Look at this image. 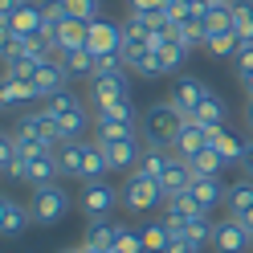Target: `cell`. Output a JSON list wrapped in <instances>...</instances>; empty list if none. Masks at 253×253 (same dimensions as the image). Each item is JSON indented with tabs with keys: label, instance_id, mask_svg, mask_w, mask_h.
<instances>
[{
	"label": "cell",
	"instance_id": "cell-17",
	"mask_svg": "<svg viewBox=\"0 0 253 253\" xmlns=\"http://www.w3.org/2000/svg\"><path fill=\"white\" fill-rule=\"evenodd\" d=\"M29 220H33V212H29L17 196H4V204H0V233H4L8 241L29 229Z\"/></svg>",
	"mask_w": 253,
	"mask_h": 253
},
{
	"label": "cell",
	"instance_id": "cell-45",
	"mask_svg": "<svg viewBox=\"0 0 253 253\" xmlns=\"http://www.w3.org/2000/svg\"><path fill=\"white\" fill-rule=\"evenodd\" d=\"M171 0H131V12H151V8H168Z\"/></svg>",
	"mask_w": 253,
	"mask_h": 253
},
{
	"label": "cell",
	"instance_id": "cell-18",
	"mask_svg": "<svg viewBox=\"0 0 253 253\" xmlns=\"http://www.w3.org/2000/svg\"><path fill=\"white\" fill-rule=\"evenodd\" d=\"M192 180H196L192 164L180 160V155H171V160H168V171H164V180H160V188H164V196H176V192H188V188H192Z\"/></svg>",
	"mask_w": 253,
	"mask_h": 253
},
{
	"label": "cell",
	"instance_id": "cell-43",
	"mask_svg": "<svg viewBox=\"0 0 253 253\" xmlns=\"http://www.w3.org/2000/svg\"><path fill=\"white\" fill-rule=\"evenodd\" d=\"M237 74H249L253 70V41H241V49H237Z\"/></svg>",
	"mask_w": 253,
	"mask_h": 253
},
{
	"label": "cell",
	"instance_id": "cell-36",
	"mask_svg": "<svg viewBox=\"0 0 253 253\" xmlns=\"http://www.w3.org/2000/svg\"><path fill=\"white\" fill-rule=\"evenodd\" d=\"M45 106H49V115H53V119H61V115H74V110H82V98H78L74 90H61V94H53V98H45Z\"/></svg>",
	"mask_w": 253,
	"mask_h": 253
},
{
	"label": "cell",
	"instance_id": "cell-15",
	"mask_svg": "<svg viewBox=\"0 0 253 253\" xmlns=\"http://www.w3.org/2000/svg\"><path fill=\"white\" fill-rule=\"evenodd\" d=\"M119 233H123V225H115L110 216H98V220H90L86 225V249H94V253H110L119 245Z\"/></svg>",
	"mask_w": 253,
	"mask_h": 253
},
{
	"label": "cell",
	"instance_id": "cell-5",
	"mask_svg": "<svg viewBox=\"0 0 253 253\" xmlns=\"http://www.w3.org/2000/svg\"><path fill=\"white\" fill-rule=\"evenodd\" d=\"M21 184L29 188H45V184H57L61 180V164H57V151H41V155H29L21 160Z\"/></svg>",
	"mask_w": 253,
	"mask_h": 253
},
{
	"label": "cell",
	"instance_id": "cell-27",
	"mask_svg": "<svg viewBox=\"0 0 253 253\" xmlns=\"http://www.w3.org/2000/svg\"><path fill=\"white\" fill-rule=\"evenodd\" d=\"M61 61H66L70 78H86V82H90V78H94V61H98V57H94V53L86 49V45H82V49H70V53H61Z\"/></svg>",
	"mask_w": 253,
	"mask_h": 253
},
{
	"label": "cell",
	"instance_id": "cell-11",
	"mask_svg": "<svg viewBox=\"0 0 253 253\" xmlns=\"http://www.w3.org/2000/svg\"><path fill=\"white\" fill-rule=\"evenodd\" d=\"M0 25H12V33H21V37L45 33V8H41V0H25L12 17H0Z\"/></svg>",
	"mask_w": 253,
	"mask_h": 253
},
{
	"label": "cell",
	"instance_id": "cell-26",
	"mask_svg": "<svg viewBox=\"0 0 253 253\" xmlns=\"http://www.w3.org/2000/svg\"><path fill=\"white\" fill-rule=\"evenodd\" d=\"M212 57H237L241 49V33L237 29H220V33H209V45H204Z\"/></svg>",
	"mask_w": 253,
	"mask_h": 253
},
{
	"label": "cell",
	"instance_id": "cell-24",
	"mask_svg": "<svg viewBox=\"0 0 253 253\" xmlns=\"http://www.w3.org/2000/svg\"><path fill=\"white\" fill-rule=\"evenodd\" d=\"M225 209H229V216H241L245 209H253V180L245 176V180H237V184H229V192H225Z\"/></svg>",
	"mask_w": 253,
	"mask_h": 253
},
{
	"label": "cell",
	"instance_id": "cell-3",
	"mask_svg": "<svg viewBox=\"0 0 253 253\" xmlns=\"http://www.w3.org/2000/svg\"><path fill=\"white\" fill-rule=\"evenodd\" d=\"M74 209L70 192L61 184H45V188H33L29 196V212H33V225H57L61 216Z\"/></svg>",
	"mask_w": 253,
	"mask_h": 253
},
{
	"label": "cell",
	"instance_id": "cell-10",
	"mask_svg": "<svg viewBox=\"0 0 253 253\" xmlns=\"http://www.w3.org/2000/svg\"><path fill=\"white\" fill-rule=\"evenodd\" d=\"M49 41H53V53L61 57V53H70V49H82V45L90 41V21H78V17H66L53 33H49Z\"/></svg>",
	"mask_w": 253,
	"mask_h": 253
},
{
	"label": "cell",
	"instance_id": "cell-32",
	"mask_svg": "<svg viewBox=\"0 0 253 253\" xmlns=\"http://www.w3.org/2000/svg\"><path fill=\"white\" fill-rule=\"evenodd\" d=\"M57 123H61V135H66V143H70V139H82V135L90 131V110L82 106V110H74V115H61Z\"/></svg>",
	"mask_w": 253,
	"mask_h": 253
},
{
	"label": "cell",
	"instance_id": "cell-49",
	"mask_svg": "<svg viewBox=\"0 0 253 253\" xmlns=\"http://www.w3.org/2000/svg\"><path fill=\"white\" fill-rule=\"evenodd\" d=\"M237 82H241V90L253 98V70H249V74H237Z\"/></svg>",
	"mask_w": 253,
	"mask_h": 253
},
{
	"label": "cell",
	"instance_id": "cell-13",
	"mask_svg": "<svg viewBox=\"0 0 253 253\" xmlns=\"http://www.w3.org/2000/svg\"><path fill=\"white\" fill-rule=\"evenodd\" d=\"M37 98V86L21 74H0V106L4 110H17V106H29Z\"/></svg>",
	"mask_w": 253,
	"mask_h": 253
},
{
	"label": "cell",
	"instance_id": "cell-50",
	"mask_svg": "<svg viewBox=\"0 0 253 253\" xmlns=\"http://www.w3.org/2000/svg\"><path fill=\"white\" fill-rule=\"evenodd\" d=\"M245 119H249V126H253V98H249V110H245Z\"/></svg>",
	"mask_w": 253,
	"mask_h": 253
},
{
	"label": "cell",
	"instance_id": "cell-33",
	"mask_svg": "<svg viewBox=\"0 0 253 253\" xmlns=\"http://www.w3.org/2000/svg\"><path fill=\"white\" fill-rule=\"evenodd\" d=\"M204 29H209V33H220V29H233V4H229V0H212L209 17H204Z\"/></svg>",
	"mask_w": 253,
	"mask_h": 253
},
{
	"label": "cell",
	"instance_id": "cell-2",
	"mask_svg": "<svg viewBox=\"0 0 253 253\" xmlns=\"http://www.w3.org/2000/svg\"><path fill=\"white\" fill-rule=\"evenodd\" d=\"M119 192H123V209L126 212H151V209H160V204L168 200L160 180L143 176V171H126V184L119 188Z\"/></svg>",
	"mask_w": 253,
	"mask_h": 253
},
{
	"label": "cell",
	"instance_id": "cell-37",
	"mask_svg": "<svg viewBox=\"0 0 253 253\" xmlns=\"http://www.w3.org/2000/svg\"><path fill=\"white\" fill-rule=\"evenodd\" d=\"M168 160H171L168 151H143V160H139V168H135V171H143V176H151V180H164Z\"/></svg>",
	"mask_w": 253,
	"mask_h": 253
},
{
	"label": "cell",
	"instance_id": "cell-52",
	"mask_svg": "<svg viewBox=\"0 0 253 253\" xmlns=\"http://www.w3.org/2000/svg\"><path fill=\"white\" fill-rule=\"evenodd\" d=\"M110 253H123V249H110Z\"/></svg>",
	"mask_w": 253,
	"mask_h": 253
},
{
	"label": "cell",
	"instance_id": "cell-9",
	"mask_svg": "<svg viewBox=\"0 0 253 253\" xmlns=\"http://www.w3.org/2000/svg\"><path fill=\"white\" fill-rule=\"evenodd\" d=\"M212 249H216V253H245V249H253V237L241 229V220L225 216V220H216V233H212Z\"/></svg>",
	"mask_w": 253,
	"mask_h": 253
},
{
	"label": "cell",
	"instance_id": "cell-16",
	"mask_svg": "<svg viewBox=\"0 0 253 253\" xmlns=\"http://www.w3.org/2000/svg\"><path fill=\"white\" fill-rule=\"evenodd\" d=\"M171 98H176V106L184 110L188 119H192V110H196L204 98H212V90L204 86L200 78H188V74H184V78H176V90H171Z\"/></svg>",
	"mask_w": 253,
	"mask_h": 253
},
{
	"label": "cell",
	"instance_id": "cell-35",
	"mask_svg": "<svg viewBox=\"0 0 253 253\" xmlns=\"http://www.w3.org/2000/svg\"><path fill=\"white\" fill-rule=\"evenodd\" d=\"M196 8H192V0H171L168 4V25L171 29H188V25H196Z\"/></svg>",
	"mask_w": 253,
	"mask_h": 253
},
{
	"label": "cell",
	"instance_id": "cell-14",
	"mask_svg": "<svg viewBox=\"0 0 253 253\" xmlns=\"http://www.w3.org/2000/svg\"><path fill=\"white\" fill-rule=\"evenodd\" d=\"M102 151H106V160H110V168H115V171H135L139 160H143V151H139V139H135V135H131V139H106Z\"/></svg>",
	"mask_w": 253,
	"mask_h": 253
},
{
	"label": "cell",
	"instance_id": "cell-20",
	"mask_svg": "<svg viewBox=\"0 0 253 253\" xmlns=\"http://www.w3.org/2000/svg\"><path fill=\"white\" fill-rule=\"evenodd\" d=\"M225 192L229 188H220V176H196L192 180V196L204 204V212L220 209V204H225Z\"/></svg>",
	"mask_w": 253,
	"mask_h": 253
},
{
	"label": "cell",
	"instance_id": "cell-31",
	"mask_svg": "<svg viewBox=\"0 0 253 253\" xmlns=\"http://www.w3.org/2000/svg\"><path fill=\"white\" fill-rule=\"evenodd\" d=\"M192 123H200V126H225V102L220 98H204L192 110Z\"/></svg>",
	"mask_w": 253,
	"mask_h": 253
},
{
	"label": "cell",
	"instance_id": "cell-12",
	"mask_svg": "<svg viewBox=\"0 0 253 253\" xmlns=\"http://www.w3.org/2000/svg\"><path fill=\"white\" fill-rule=\"evenodd\" d=\"M86 49L94 57H102V53H119L123 49V25L115 21H90V41H86Z\"/></svg>",
	"mask_w": 253,
	"mask_h": 253
},
{
	"label": "cell",
	"instance_id": "cell-4",
	"mask_svg": "<svg viewBox=\"0 0 253 253\" xmlns=\"http://www.w3.org/2000/svg\"><path fill=\"white\" fill-rule=\"evenodd\" d=\"M123 204V192L119 188H110L106 180H90L82 188V196H78V209L86 212V220H98V216H110Z\"/></svg>",
	"mask_w": 253,
	"mask_h": 253
},
{
	"label": "cell",
	"instance_id": "cell-19",
	"mask_svg": "<svg viewBox=\"0 0 253 253\" xmlns=\"http://www.w3.org/2000/svg\"><path fill=\"white\" fill-rule=\"evenodd\" d=\"M57 164H61V180H82L86 168V139H70L57 147Z\"/></svg>",
	"mask_w": 253,
	"mask_h": 253
},
{
	"label": "cell",
	"instance_id": "cell-41",
	"mask_svg": "<svg viewBox=\"0 0 253 253\" xmlns=\"http://www.w3.org/2000/svg\"><path fill=\"white\" fill-rule=\"evenodd\" d=\"M131 70H135L139 78H164V61H160V53L151 49V53H143V57H139Z\"/></svg>",
	"mask_w": 253,
	"mask_h": 253
},
{
	"label": "cell",
	"instance_id": "cell-25",
	"mask_svg": "<svg viewBox=\"0 0 253 253\" xmlns=\"http://www.w3.org/2000/svg\"><path fill=\"white\" fill-rule=\"evenodd\" d=\"M106 171H110V160H106L102 143L94 139V143H86V168H82V184H90V180H102Z\"/></svg>",
	"mask_w": 253,
	"mask_h": 253
},
{
	"label": "cell",
	"instance_id": "cell-22",
	"mask_svg": "<svg viewBox=\"0 0 253 253\" xmlns=\"http://www.w3.org/2000/svg\"><path fill=\"white\" fill-rule=\"evenodd\" d=\"M209 147H216L225 155V164H241V151H245V143L229 131V126H209Z\"/></svg>",
	"mask_w": 253,
	"mask_h": 253
},
{
	"label": "cell",
	"instance_id": "cell-34",
	"mask_svg": "<svg viewBox=\"0 0 253 253\" xmlns=\"http://www.w3.org/2000/svg\"><path fill=\"white\" fill-rule=\"evenodd\" d=\"M233 29L241 41H253V0H233Z\"/></svg>",
	"mask_w": 253,
	"mask_h": 253
},
{
	"label": "cell",
	"instance_id": "cell-29",
	"mask_svg": "<svg viewBox=\"0 0 253 253\" xmlns=\"http://www.w3.org/2000/svg\"><path fill=\"white\" fill-rule=\"evenodd\" d=\"M0 171H4V180H17V176H21V151H17L12 131L0 139Z\"/></svg>",
	"mask_w": 253,
	"mask_h": 253
},
{
	"label": "cell",
	"instance_id": "cell-44",
	"mask_svg": "<svg viewBox=\"0 0 253 253\" xmlns=\"http://www.w3.org/2000/svg\"><path fill=\"white\" fill-rule=\"evenodd\" d=\"M168 253H200L192 241H188V237L184 233H176V237H171V245H168Z\"/></svg>",
	"mask_w": 253,
	"mask_h": 253
},
{
	"label": "cell",
	"instance_id": "cell-47",
	"mask_svg": "<svg viewBox=\"0 0 253 253\" xmlns=\"http://www.w3.org/2000/svg\"><path fill=\"white\" fill-rule=\"evenodd\" d=\"M21 4H25V0H0V17H12Z\"/></svg>",
	"mask_w": 253,
	"mask_h": 253
},
{
	"label": "cell",
	"instance_id": "cell-42",
	"mask_svg": "<svg viewBox=\"0 0 253 253\" xmlns=\"http://www.w3.org/2000/svg\"><path fill=\"white\" fill-rule=\"evenodd\" d=\"M126 66V57H123V49L119 53H102L98 61H94V78H98V74H119Z\"/></svg>",
	"mask_w": 253,
	"mask_h": 253
},
{
	"label": "cell",
	"instance_id": "cell-7",
	"mask_svg": "<svg viewBox=\"0 0 253 253\" xmlns=\"http://www.w3.org/2000/svg\"><path fill=\"white\" fill-rule=\"evenodd\" d=\"M29 82L37 86V98H53V94L66 90L70 70H66V61H61V57H49L45 66H37V70H33V78H29Z\"/></svg>",
	"mask_w": 253,
	"mask_h": 253
},
{
	"label": "cell",
	"instance_id": "cell-39",
	"mask_svg": "<svg viewBox=\"0 0 253 253\" xmlns=\"http://www.w3.org/2000/svg\"><path fill=\"white\" fill-rule=\"evenodd\" d=\"M66 12L78 21H98L102 17V0H66Z\"/></svg>",
	"mask_w": 253,
	"mask_h": 253
},
{
	"label": "cell",
	"instance_id": "cell-40",
	"mask_svg": "<svg viewBox=\"0 0 253 253\" xmlns=\"http://www.w3.org/2000/svg\"><path fill=\"white\" fill-rule=\"evenodd\" d=\"M160 61H164V74H180V66L188 61V49L180 41H171L168 49H160Z\"/></svg>",
	"mask_w": 253,
	"mask_h": 253
},
{
	"label": "cell",
	"instance_id": "cell-28",
	"mask_svg": "<svg viewBox=\"0 0 253 253\" xmlns=\"http://www.w3.org/2000/svg\"><path fill=\"white\" fill-rule=\"evenodd\" d=\"M139 135L135 123H123V119H94V139L98 143H106V139H131Z\"/></svg>",
	"mask_w": 253,
	"mask_h": 253
},
{
	"label": "cell",
	"instance_id": "cell-46",
	"mask_svg": "<svg viewBox=\"0 0 253 253\" xmlns=\"http://www.w3.org/2000/svg\"><path fill=\"white\" fill-rule=\"evenodd\" d=\"M241 171L253 180V139H245V151H241Z\"/></svg>",
	"mask_w": 253,
	"mask_h": 253
},
{
	"label": "cell",
	"instance_id": "cell-6",
	"mask_svg": "<svg viewBox=\"0 0 253 253\" xmlns=\"http://www.w3.org/2000/svg\"><path fill=\"white\" fill-rule=\"evenodd\" d=\"M160 216H164L176 233H184V225H188V220L204 216V204L192 196V188H188V192H176V196H168V200H164V212H160Z\"/></svg>",
	"mask_w": 253,
	"mask_h": 253
},
{
	"label": "cell",
	"instance_id": "cell-8",
	"mask_svg": "<svg viewBox=\"0 0 253 253\" xmlns=\"http://www.w3.org/2000/svg\"><path fill=\"white\" fill-rule=\"evenodd\" d=\"M90 98H94V106H106V102L131 98V82H126V70H119V74H98V78H90Z\"/></svg>",
	"mask_w": 253,
	"mask_h": 253
},
{
	"label": "cell",
	"instance_id": "cell-54",
	"mask_svg": "<svg viewBox=\"0 0 253 253\" xmlns=\"http://www.w3.org/2000/svg\"><path fill=\"white\" fill-rule=\"evenodd\" d=\"M229 4H233V0H229Z\"/></svg>",
	"mask_w": 253,
	"mask_h": 253
},
{
	"label": "cell",
	"instance_id": "cell-48",
	"mask_svg": "<svg viewBox=\"0 0 253 253\" xmlns=\"http://www.w3.org/2000/svg\"><path fill=\"white\" fill-rule=\"evenodd\" d=\"M233 220H241V229H245V233L253 237V209H245L241 216H233Z\"/></svg>",
	"mask_w": 253,
	"mask_h": 253
},
{
	"label": "cell",
	"instance_id": "cell-53",
	"mask_svg": "<svg viewBox=\"0 0 253 253\" xmlns=\"http://www.w3.org/2000/svg\"><path fill=\"white\" fill-rule=\"evenodd\" d=\"M82 249H86V245H82ZM86 253H94V249H86Z\"/></svg>",
	"mask_w": 253,
	"mask_h": 253
},
{
	"label": "cell",
	"instance_id": "cell-1",
	"mask_svg": "<svg viewBox=\"0 0 253 253\" xmlns=\"http://www.w3.org/2000/svg\"><path fill=\"white\" fill-rule=\"evenodd\" d=\"M184 126H188V115L176 106V98H164V102H151L143 110L139 135H143L147 151H168V147H176V139H180Z\"/></svg>",
	"mask_w": 253,
	"mask_h": 253
},
{
	"label": "cell",
	"instance_id": "cell-23",
	"mask_svg": "<svg viewBox=\"0 0 253 253\" xmlns=\"http://www.w3.org/2000/svg\"><path fill=\"white\" fill-rule=\"evenodd\" d=\"M139 233H143V249H147V253H168L171 237H176V229H171L164 216H160V220H151V225H143Z\"/></svg>",
	"mask_w": 253,
	"mask_h": 253
},
{
	"label": "cell",
	"instance_id": "cell-21",
	"mask_svg": "<svg viewBox=\"0 0 253 253\" xmlns=\"http://www.w3.org/2000/svg\"><path fill=\"white\" fill-rule=\"evenodd\" d=\"M204 147H209V126H200V123L188 119V126H184L180 139H176V155H180V160H192V155L204 151Z\"/></svg>",
	"mask_w": 253,
	"mask_h": 253
},
{
	"label": "cell",
	"instance_id": "cell-51",
	"mask_svg": "<svg viewBox=\"0 0 253 253\" xmlns=\"http://www.w3.org/2000/svg\"><path fill=\"white\" fill-rule=\"evenodd\" d=\"M61 253H86V249H82V245H78V249H61Z\"/></svg>",
	"mask_w": 253,
	"mask_h": 253
},
{
	"label": "cell",
	"instance_id": "cell-30",
	"mask_svg": "<svg viewBox=\"0 0 253 253\" xmlns=\"http://www.w3.org/2000/svg\"><path fill=\"white\" fill-rule=\"evenodd\" d=\"M188 164H192L196 176H220V168H225V155H220L216 147H204V151H196Z\"/></svg>",
	"mask_w": 253,
	"mask_h": 253
},
{
	"label": "cell",
	"instance_id": "cell-38",
	"mask_svg": "<svg viewBox=\"0 0 253 253\" xmlns=\"http://www.w3.org/2000/svg\"><path fill=\"white\" fill-rule=\"evenodd\" d=\"M94 119H123V123H135V106H131V98H119V102L94 106Z\"/></svg>",
	"mask_w": 253,
	"mask_h": 253
}]
</instances>
